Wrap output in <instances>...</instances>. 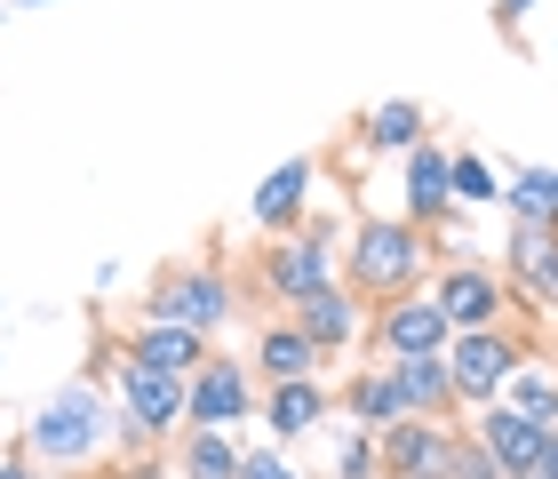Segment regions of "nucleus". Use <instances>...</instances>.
Instances as JSON below:
<instances>
[{"mask_svg":"<svg viewBox=\"0 0 558 479\" xmlns=\"http://www.w3.org/2000/svg\"><path fill=\"white\" fill-rule=\"evenodd\" d=\"M256 408V375H247L240 360H199L184 375V423H199V432H232V423Z\"/></svg>","mask_w":558,"mask_h":479,"instance_id":"9d476101","label":"nucleus"},{"mask_svg":"<svg viewBox=\"0 0 558 479\" xmlns=\"http://www.w3.org/2000/svg\"><path fill=\"white\" fill-rule=\"evenodd\" d=\"M430 136V112L415 105V96H391V105H375L367 112V153H415V144Z\"/></svg>","mask_w":558,"mask_h":479,"instance_id":"412c9836","label":"nucleus"},{"mask_svg":"<svg viewBox=\"0 0 558 479\" xmlns=\"http://www.w3.org/2000/svg\"><path fill=\"white\" fill-rule=\"evenodd\" d=\"M112 432V399L96 384H64L33 408V456L40 464H88Z\"/></svg>","mask_w":558,"mask_h":479,"instance_id":"7ed1b4c3","label":"nucleus"},{"mask_svg":"<svg viewBox=\"0 0 558 479\" xmlns=\"http://www.w3.org/2000/svg\"><path fill=\"white\" fill-rule=\"evenodd\" d=\"M88 479H160V464L136 456V464H105V471H88Z\"/></svg>","mask_w":558,"mask_h":479,"instance_id":"c85d7f7f","label":"nucleus"},{"mask_svg":"<svg viewBox=\"0 0 558 479\" xmlns=\"http://www.w3.org/2000/svg\"><path fill=\"white\" fill-rule=\"evenodd\" d=\"M447 184H454V208H495L502 200V176L478 153H447Z\"/></svg>","mask_w":558,"mask_h":479,"instance_id":"b1692460","label":"nucleus"},{"mask_svg":"<svg viewBox=\"0 0 558 479\" xmlns=\"http://www.w3.org/2000/svg\"><path fill=\"white\" fill-rule=\"evenodd\" d=\"M391 384H399V408L408 416H430V423H454L463 399H454V375L439 351H415V360H391Z\"/></svg>","mask_w":558,"mask_h":479,"instance_id":"ddd939ff","label":"nucleus"},{"mask_svg":"<svg viewBox=\"0 0 558 479\" xmlns=\"http://www.w3.org/2000/svg\"><path fill=\"white\" fill-rule=\"evenodd\" d=\"M423 256H430L423 224H408V216H360V232L336 248V280L360 296V304H384V296L423 288Z\"/></svg>","mask_w":558,"mask_h":479,"instance_id":"f257e3e1","label":"nucleus"},{"mask_svg":"<svg viewBox=\"0 0 558 479\" xmlns=\"http://www.w3.org/2000/svg\"><path fill=\"white\" fill-rule=\"evenodd\" d=\"M519 479H558V423H550V440H543V464L519 471Z\"/></svg>","mask_w":558,"mask_h":479,"instance_id":"7c9ffc66","label":"nucleus"},{"mask_svg":"<svg viewBox=\"0 0 558 479\" xmlns=\"http://www.w3.org/2000/svg\"><path fill=\"white\" fill-rule=\"evenodd\" d=\"M232 312H240V288H232V272L216 256L168 264L160 280H151V296H144V320H175V327H192V336H216Z\"/></svg>","mask_w":558,"mask_h":479,"instance_id":"f03ea898","label":"nucleus"},{"mask_svg":"<svg viewBox=\"0 0 558 479\" xmlns=\"http://www.w3.org/2000/svg\"><path fill=\"white\" fill-rule=\"evenodd\" d=\"M408 160V224H423V232H439V224L454 216V184H447V153L439 144H415V153H399Z\"/></svg>","mask_w":558,"mask_h":479,"instance_id":"a211bd4d","label":"nucleus"},{"mask_svg":"<svg viewBox=\"0 0 558 479\" xmlns=\"http://www.w3.org/2000/svg\"><path fill=\"white\" fill-rule=\"evenodd\" d=\"M0 479H40V464L33 456H0Z\"/></svg>","mask_w":558,"mask_h":479,"instance_id":"2f4dec72","label":"nucleus"},{"mask_svg":"<svg viewBox=\"0 0 558 479\" xmlns=\"http://www.w3.org/2000/svg\"><path fill=\"white\" fill-rule=\"evenodd\" d=\"M447 479H502V464H495L471 432H454V464H447Z\"/></svg>","mask_w":558,"mask_h":479,"instance_id":"a878e982","label":"nucleus"},{"mask_svg":"<svg viewBox=\"0 0 558 479\" xmlns=\"http://www.w3.org/2000/svg\"><path fill=\"white\" fill-rule=\"evenodd\" d=\"M120 423H129V440H144V447L184 432V375L120 360Z\"/></svg>","mask_w":558,"mask_h":479,"instance_id":"0eeeda50","label":"nucleus"},{"mask_svg":"<svg viewBox=\"0 0 558 479\" xmlns=\"http://www.w3.org/2000/svg\"><path fill=\"white\" fill-rule=\"evenodd\" d=\"M375 479H399V471H375Z\"/></svg>","mask_w":558,"mask_h":479,"instance_id":"72a5a7b5","label":"nucleus"},{"mask_svg":"<svg viewBox=\"0 0 558 479\" xmlns=\"http://www.w3.org/2000/svg\"><path fill=\"white\" fill-rule=\"evenodd\" d=\"M384 471V456H375V432H351L343 456H336V479H375Z\"/></svg>","mask_w":558,"mask_h":479,"instance_id":"bb28decb","label":"nucleus"},{"mask_svg":"<svg viewBox=\"0 0 558 479\" xmlns=\"http://www.w3.org/2000/svg\"><path fill=\"white\" fill-rule=\"evenodd\" d=\"M175 471H184V479H240V440L184 423V432H175Z\"/></svg>","mask_w":558,"mask_h":479,"instance_id":"aec40b11","label":"nucleus"},{"mask_svg":"<svg viewBox=\"0 0 558 479\" xmlns=\"http://www.w3.org/2000/svg\"><path fill=\"white\" fill-rule=\"evenodd\" d=\"M502 288H511V304L558 320V232L550 224H511V240H502Z\"/></svg>","mask_w":558,"mask_h":479,"instance_id":"6e6552de","label":"nucleus"},{"mask_svg":"<svg viewBox=\"0 0 558 479\" xmlns=\"http://www.w3.org/2000/svg\"><path fill=\"white\" fill-rule=\"evenodd\" d=\"M487 456L502 464V479H519V471H535L543 464V440H550V423L535 416H519V408H478V432H471Z\"/></svg>","mask_w":558,"mask_h":479,"instance_id":"f8f14e48","label":"nucleus"},{"mask_svg":"<svg viewBox=\"0 0 558 479\" xmlns=\"http://www.w3.org/2000/svg\"><path fill=\"white\" fill-rule=\"evenodd\" d=\"M439 360H447L463 408H495V392L526 368V336H511V327H463V336H447Z\"/></svg>","mask_w":558,"mask_h":479,"instance_id":"20e7f679","label":"nucleus"},{"mask_svg":"<svg viewBox=\"0 0 558 479\" xmlns=\"http://www.w3.org/2000/svg\"><path fill=\"white\" fill-rule=\"evenodd\" d=\"M526 16H535V0H495V24H502V33H519Z\"/></svg>","mask_w":558,"mask_h":479,"instance_id":"c756f323","label":"nucleus"},{"mask_svg":"<svg viewBox=\"0 0 558 479\" xmlns=\"http://www.w3.org/2000/svg\"><path fill=\"white\" fill-rule=\"evenodd\" d=\"M447 312H439V296L430 288H408V296H384L367 320V344L384 351V360H415V351H447Z\"/></svg>","mask_w":558,"mask_h":479,"instance_id":"423d86ee","label":"nucleus"},{"mask_svg":"<svg viewBox=\"0 0 558 479\" xmlns=\"http://www.w3.org/2000/svg\"><path fill=\"white\" fill-rule=\"evenodd\" d=\"M312 176H319V160H312V153L279 160V168L264 176L256 200H247V208H256V232H295V224H303V200H312Z\"/></svg>","mask_w":558,"mask_h":479,"instance_id":"2eb2a0df","label":"nucleus"},{"mask_svg":"<svg viewBox=\"0 0 558 479\" xmlns=\"http://www.w3.org/2000/svg\"><path fill=\"white\" fill-rule=\"evenodd\" d=\"M327 408H336V399H327L319 375H288V384H271V392H264V423H271V440H279V447L303 440V432H319Z\"/></svg>","mask_w":558,"mask_h":479,"instance_id":"f3484780","label":"nucleus"},{"mask_svg":"<svg viewBox=\"0 0 558 479\" xmlns=\"http://www.w3.org/2000/svg\"><path fill=\"white\" fill-rule=\"evenodd\" d=\"M9 9H40V0H9Z\"/></svg>","mask_w":558,"mask_h":479,"instance_id":"473e14b6","label":"nucleus"},{"mask_svg":"<svg viewBox=\"0 0 558 479\" xmlns=\"http://www.w3.org/2000/svg\"><path fill=\"white\" fill-rule=\"evenodd\" d=\"M375 456H384V471H399V479H447V464H454V423L399 416V423L375 432Z\"/></svg>","mask_w":558,"mask_h":479,"instance_id":"9b49d317","label":"nucleus"},{"mask_svg":"<svg viewBox=\"0 0 558 479\" xmlns=\"http://www.w3.org/2000/svg\"><path fill=\"white\" fill-rule=\"evenodd\" d=\"M336 280V232H319V224H295V232H271L264 248V296L271 304H303V296H319Z\"/></svg>","mask_w":558,"mask_h":479,"instance_id":"39448f33","label":"nucleus"},{"mask_svg":"<svg viewBox=\"0 0 558 479\" xmlns=\"http://www.w3.org/2000/svg\"><path fill=\"white\" fill-rule=\"evenodd\" d=\"M502 408L535 416V423H558V375H511V399Z\"/></svg>","mask_w":558,"mask_h":479,"instance_id":"393cba45","label":"nucleus"},{"mask_svg":"<svg viewBox=\"0 0 558 479\" xmlns=\"http://www.w3.org/2000/svg\"><path fill=\"white\" fill-rule=\"evenodd\" d=\"M120 360H136V368H168V375H192L199 360H208V336H192V327H175V320H136V327H129V344H120Z\"/></svg>","mask_w":558,"mask_h":479,"instance_id":"dca6fc26","label":"nucleus"},{"mask_svg":"<svg viewBox=\"0 0 558 479\" xmlns=\"http://www.w3.org/2000/svg\"><path fill=\"white\" fill-rule=\"evenodd\" d=\"M288 320H295L319 351H343V344H360V336H367V312H360V296H351L343 280H327L319 296H303Z\"/></svg>","mask_w":558,"mask_h":479,"instance_id":"4468645a","label":"nucleus"},{"mask_svg":"<svg viewBox=\"0 0 558 479\" xmlns=\"http://www.w3.org/2000/svg\"><path fill=\"white\" fill-rule=\"evenodd\" d=\"M430 296H439V312H447L454 336H463V327H502V312H511L502 272L478 264V256H447V272L430 280Z\"/></svg>","mask_w":558,"mask_h":479,"instance_id":"1a4fd4ad","label":"nucleus"},{"mask_svg":"<svg viewBox=\"0 0 558 479\" xmlns=\"http://www.w3.org/2000/svg\"><path fill=\"white\" fill-rule=\"evenodd\" d=\"M240 479H303L279 447H240Z\"/></svg>","mask_w":558,"mask_h":479,"instance_id":"cd10ccee","label":"nucleus"},{"mask_svg":"<svg viewBox=\"0 0 558 479\" xmlns=\"http://www.w3.org/2000/svg\"><path fill=\"white\" fill-rule=\"evenodd\" d=\"M343 408H351V423L360 432H384V423H399L408 408H399V384H391V368H360L343 384Z\"/></svg>","mask_w":558,"mask_h":479,"instance_id":"4be33fe9","label":"nucleus"},{"mask_svg":"<svg viewBox=\"0 0 558 479\" xmlns=\"http://www.w3.org/2000/svg\"><path fill=\"white\" fill-rule=\"evenodd\" d=\"M319 360H327V351L303 336L295 320H271L264 336H256V368L271 375V384H288V375H319Z\"/></svg>","mask_w":558,"mask_h":479,"instance_id":"6ab92c4d","label":"nucleus"},{"mask_svg":"<svg viewBox=\"0 0 558 479\" xmlns=\"http://www.w3.org/2000/svg\"><path fill=\"white\" fill-rule=\"evenodd\" d=\"M502 208H511V224H550L558 232V168H519L502 184Z\"/></svg>","mask_w":558,"mask_h":479,"instance_id":"5701e85b","label":"nucleus"}]
</instances>
